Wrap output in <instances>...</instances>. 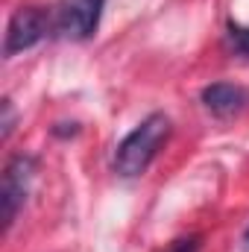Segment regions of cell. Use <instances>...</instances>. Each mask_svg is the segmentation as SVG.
Instances as JSON below:
<instances>
[{
  "label": "cell",
  "mask_w": 249,
  "mask_h": 252,
  "mask_svg": "<svg viewBox=\"0 0 249 252\" xmlns=\"http://www.w3.org/2000/svg\"><path fill=\"white\" fill-rule=\"evenodd\" d=\"M173 132V124L164 112H153L147 115L141 124L135 126L115 150V173L124 179H138L147 173V167L153 164V158L158 156V150L167 144Z\"/></svg>",
  "instance_id": "cell-1"
},
{
  "label": "cell",
  "mask_w": 249,
  "mask_h": 252,
  "mask_svg": "<svg viewBox=\"0 0 249 252\" xmlns=\"http://www.w3.org/2000/svg\"><path fill=\"white\" fill-rule=\"evenodd\" d=\"M35 156H27V153H18L6 161L3 167V179H0V211H3V232L12 229L21 205L27 202V193L32 185V176H35Z\"/></svg>",
  "instance_id": "cell-2"
},
{
  "label": "cell",
  "mask_w": 249,
  "mask_h": 252,
  "mask_svg": "<svg viewBox=\"0 0 249 252\" xmlns=\"http://www.w3.org/2000/svg\"><path fill=\"white\" fill-rule=\"evenodd\" d=\"M50 30V15L41 6H21L6 27V41H3V56L12 59L30 47H35Z\"/></svg>",
  "instance_id": "cell-3"
},
{
  "label": "cell",
  "mask_w": 249,
  "mask_h": 252,
  "mask_svg": "<svg viewBox=\"0 0 249 252\" xmlns=\"http://www.w3.org/2000/svg\"><path fill=\"white\" fill-rule=\"evenodd\" d=\"M103 6H106V0H64L59 9V21H56L59 35L70 38V41L94 38L100 30Z\"/></svg>",
  "instance_id": "cell-4"
},
{
  "label": "cell",
  "mask_w": 249,
  "mask_h": 252,
  "mask_svg": "<svg viewBox=\"0 0 249 252\" xmlns=\"http://www.w3.org/2000/svg\"><path fill=\"white\" fill-rule=\"evenodd\" d=\"M202 106L217 121H229L249 106V91L244 85H232V82H211L202 88Z\"/></svg>",
  "instance_id": "cell-5"
},
{
  "label": "cell",
  "mask_w": 249,
  "mask_h": 252,
  "mask_svg": "<svg viewBox=\"0 0 249 252\" xmlns=\"http://www.w3.org/2000/svg\"><path fill=\"white\" fill-rule=\"evenodd\" d=\"M226 38H229V44L238 56L249 59V27L238 24V21H229L226 24Z\"/></svg>",
  "instance_id": "cell-6"
},
{
  "label": "cell",
  "mask_w": 249,
  "mask_h": 252,
  "mask_svg": "<svg viewBox=\"0 0 249 252\" xmlns=\"http://www.w3.org/2000/svg\"><path fill=\"white\" fill-rule=\"evenodd\" d=\"M0 109H3V121H0V141H9V135H12V129H15V106H12V100L9 97H3L0 100Z\"/></svg>",
  "instance_id": "cell-7"
},
{
  "label": "cell",
  "mask_w": 249,
  "mask_h": 252,
  "mask_svg": "<svg viewBox=\"0 0 249 252\" xmlns=\"http://www.w3.org/2000/svg\"><path fill=\"white\" fill-rule=\"evenodd\" d=\"M199 247H202V238H199V235H190V238H179V241H173L170 252H199Z\"/></svg>",
  "instance_id": "cell-8"
},
{
  "label": "cell",
  "mask_w": 249,
  "mask_h": 252,
  "mask_svg": "<svg viewBox=\"0 0 249 252\" xmlns=\"http://www.w3.org/2000/svg\"><path fill=\"white\" fill-rule=\"evenodd\" d=\"M76 132H79V124H56L53 126V135H56V138H67V135L73 138Z\"/></svg>",
  "instance_id": "cell-9"
},
{
  "label": "cell",
  "mask_w": 249,
  "mask_h": 252,
  "mask_svg": "<svg viewBox=\"0 0 249 252\" xmlns=\"http://www.w3.org/2000/svg\"><path fill=\"white\" fill-rule=\"evenodd\" d=\"M244 241H247V247H249V229H247V232H244Z\"/></svg>",
  "instance_id": "cell-10"
}]
</instances>
